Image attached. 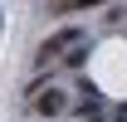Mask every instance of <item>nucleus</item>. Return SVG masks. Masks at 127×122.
Returning <instances> with one entry per match:
<instances>
[{
	"label": "nucleus",
	"mask_w": 127,
	"mask_h": 122,
	"mask_svg": "<svg viewBox=\"0 0 127 122\" xmlns=\"http://www.w3.org/2000/svg\"><path fill=\"white\" fill-rule=\"evenodd\" d=\"M78 93H83V98L73 103V112H78L83 122H103V112H108V107H103V93H98V88H88V83H83Z\"/></svg>",
	"instance_id": "nucleus-2"
},
{
	"label": "nucleus",
	"mask_w": 127,
	"mask_h": 122,
	"mask_svg": "<svg viewBox=\"0 0 127 122\" xmlns=\"http://www.w3.org/2000/svg\"><path fill=\"white\" fill-rule=\"evenodd\" d=\"M73 44H88V34H83L78 25H68V30H59V34H49L44 44L34 49V73H44V68H54V59H59V54H68Z\"/></svg>",
	"instance_id": "nucleus-1"
},
{
	"label": "nucleus",
	"mask_w": 127,
	"mask_h": 122,
	"mask_svg": "<svg viewBox=\"0 0 127 122\" xmlns=\"http://www.w3.org/2000/svg\"><path fill=\"white\" fill-rule=\"evenodd\" d=\"M103 0H49V10H59V15H73V10H93Z\"/></svg>",
	"instance_id": "nucleus-4"
},
{
	"label": "nucleus",
	"mask_w": 127,
	"mask_h": 122,
	"mask_svg": "<svg viewBox=\"0 0 127 122\" xmlns=\"http://www.w3.org/2000/svg\"><path fill=\"white\" fill-rule=\"evenodd\" d=\"M83 59H88V44H73L64 54V68H83Z\"/></svg>",
	"instance_id": "nucleus-5"
},
{
	"label": "nucleus",
	"mask_w": 127,
	"mask_h": 122,
	"mask_svg": "<svg viewBox=\"0 0 127 122\" xmlns=\"http://www.w3.org/2000/svg\"><path fill=\"white\" fill-rule=\"evenodd\" d=\"M34 112H44V117H59V112H68V98H64L59 88H44L39 98H34Z\"/></svg>",
	"instance_id": "nucleus-3"
}]
</instances>
